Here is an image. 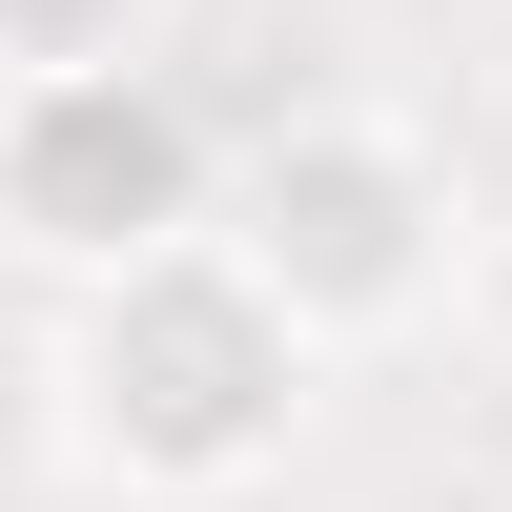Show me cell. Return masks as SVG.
<instances>
[{
  "label": "cell",
  "mask_w": 512,
  "mask_h": 512,
  "mask_svg": "<svg viewBox=\"0 0 512 512\" xmlns=\"http://www.w3.org/2000/svg\"><path fill=\"white\" fill-rule=\"evenodd\" d=\"M328 349L246 287V246H144V267L62 287V349H41V410H62V472L123 492V512H226L287 472Z\"/></svg>",
  "instance_id": "cell-1"
},
{
  "label": "cell",
  "mask_w": 512,
  "mask_h": 512,
  "mask_svg": "<svg viewBox=\"0 0 512 512\" xmlns=\"http://www.w3.org/2000/svg\"><path fill=\"white\" fill-rule=\"evenodd\" d=\"M226 246H246V287H267L308 349H390V328H431L451 287H472L451 164L410 144V123H369V103H287L267 144L226 164Z\"/></svg>",
  "instance_id": "cell-2"
},
{
  "label": "cell",
  "mask_w": 512,
  "mask_h": 512,
  "mask_svg": "<svg viewBox=\"0 0 512 512\" xmlns=\"http://www.w3.org/2000/svg\"><path fill=\"white\" fill-rule=\"evenodd\" d=\"M226 226V164H205L185 82L164 62H82V82H0V246L62 287L144 267V246H205Z\"/></svg>",
  "instance_id": "cell-3"
},
{
  "label": "cell",
  "mask_w": 512,
  "mask_h": 512,
  "mask_svg": "<svg viewBox=\"0 0 512 512\" xmlns=\"http://www.w3.org/2000/svg\"><path fill=\"white\" fill-rule=\"evenodd\" d=\"M164 0H0V82H82V62H144Z\"/></svg>",
  "instance_id": "cell-4"
},
{
  "label": "cell",
  "mask_w": 512,
  "mask_h": 512,
  "mask_svg": "<svg viewBox=\"0 0 512 512\" xmlns=\"http://www.w3.org/2000/svg\"><path fill=\"white\" fill-rule=\"evenodd\" d=\"M472 349L512 369V205H492V226H472Z\"/></svg>",
  "instance_id": "cell-5"
}]
</instances>
